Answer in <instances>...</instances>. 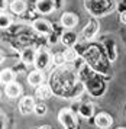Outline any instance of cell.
I'll return each mask as SVG.
<instances>
[{"instance_id": "277c9868", "label": "cell", "mask_w": 126, "mask_h": 129, "mask_svg": "<svg viewBox=\"0 0 126 129\" xmlns=\"http://www.w3.org/2000/svg\"><path fill=\"white\" fill-rule=\"evenodd\" d=\"M97 30H99V22L94 20V19H91V20L86 25V28L83 29V36H84V39H91L93 36L97 34Z\"/></svg>"}, {"instance_id": "5b68a950", "label": "cell", "mask_w": 126, "mask_h": 129, "mask_svg": "<svg viewBox=\"0 0 126 129\" xmlns=\"http://www.w3.org/2000/svg\"><path fill=\"white\" fill-rule=\"evenodd\" d=\"M54 9H55V5L52 0H38V3H36V10L44 15L54 12Z\"/></svg>"}, {"instance_id": "7402d4cb", "label": "cell", "mask_w": 126, "mask_h": 129, "mask_svg": "<svg viewBox=\"0 0 126 129\" xmlns=\"http://www.w3.org/2000/svg\"><path fill=\"white\" fill-rule=\"evenodd\" d=\"M39 129H51V126H48V125H44V126H41Z\"/></svg>"}, {"instance_id": "6da1fadb", "label": "cell", "mask_w": 126, "mask_h": 129, "mask_svg": "<svg viewBox=\"0 0 126 129\" xmlns=\"http://www.w3.org/2000/svg\"><path fill=\"white\" fill-rule=\"evenodd\" d=\"M58 120L61 125H64L65 128H75L77 125V120H75L74 113L70 110V109H61L59 113H58Z\"/></svg>"}, {"instance_id": "8fae6325", "label": "cell", "mask_w": 126, "mask_h": 129, "mask_svg": "<svg viewBox=\"0 0 126 129\" xmlns=\"http://www.w3.org/2000/svg\"><path fill=\"white\" fill-rule=\"evenodd\" d=\"M28 81H29L30 86H41L42 81H44V76H42V73H41V71L34 70L32 73H29Z\"/></svg>"}, {"instance_id": "ffe728a7", "label": "cell", "mask_w": 126, "mask_h": 129, "mask_svg": "<svg viewBox=\"0 0 126 129\" xmlns=\"http://www.w3.org/2000/svg\"><path fill=\"white\" fill-rule=\"evenodd\" d=\"M35 113L38 115V116H42V115H45L46 113V106L44 103H39V105L35 106Z\"/></svg>"}, {"instance_id": "52a82bcc", "label": "cell", "mask_w": 126, "mask_h": 129, "mask_svg": "<svg viewBox=\"0 0 126 129\" xmlns=\"http://www.w3.org/2000/svg\"><path fill=\"white\" fill-rule=\"evenodd\" d=\"M20 59L26 65H32L35 64V59H36V52H35L34 48H25L20 54Z\"/></svg>"}, {"instance_id": "9a60e30c", "label": "cell", "mask_w": 126, "mask_h": 129, "mask_svg": "<svg viewBox=\"0 0 126 129\" xmlns=\"http://www.w3.org/2000/svg\"><path fill=\"white\" fill-rule=\"evenodd\" d=\"M80 115L83 117H88L93 115V105L91 103H84V105L80 106Z\"/></svg>"}, {"instance_id": "9c48e42d", "label": "cell", "mask_w": 126, "mask_h": 129, "mask_svg": "<svg viewBox=\"0 0 126 129\" xmlns=\"http://www.w3.org/2000/svg\"><path fill=\"white\" fill-rule=\"evenodd\" d=\"M34 28L39 34H51V23L45 19H36L34 22Z\"/></svg>"}, {"instance_id": "30bf717a", "label": "cell", "mask_w": 126, "mask_h": 129, "mask_svg": "<svg viewBox=\"0 0 126 129\" xmlns=\"http://www.w3.org/2000/svg\"><path fill=\"white\" fill-rule=\"evenodd\" d=\"M112 122H113V119L107 113H99L97 116H96V125L100 129H107L112 125Z\"/></svg>"}, {"instance_id": "7c38bea8", "label": "cell", "mask_w": 126, "mask_h": 129, "mask_svg": "<svg viewBox=\"0 0 126 129\" xmlns=\"http://www.w3.org/2000/svg\"><path fill=\"white\" fill-rule=\"evenodd\" d=\"M10 10L16 15H20L26 10V3L23 0H13L10 3Z\"/></svg>"}, {"instance_id": "44dd1931", "label": "cell", "mask_w": 126, "mask_h": 129, "mask_svg": "<svg viewBox=\"0 0 126 129\" xmlns=\"http://www.w3.org/2000/svg\"><path fill=\"white\" fill-rule=\"evenodd\" d=\"M120 20L123 22V23H126V12H123V13L120 15Z\"/></svg>"}, {"instance_id": "7a4b0ae2", "label": "cell", "mask_w": 126, "mask_h": 129, "mask_svg": "<svg viewBox=\"0 0 126 129\" xmlns=\"http://www.w3.org/2000/svg\"><path fill=\"white\" fill-rule=\"evenodd\" d=\"M51 62V55L46 49H41L39 52L36 54V59H35V65L38 70H45L48 68V65Z\"/></svg>"}, {"instance_id": "4fadbf2b", "label": "cell", "mask_w": 126, "mask_h": 129, "mask_svg": "<svg viewBox=\"0 0 126 129\" xmlns=\"http://www.w3.org/2000/svg\"><path fill=\"white\" fill-rule=\"evenodd\" d=\"M36 96H38L41 100H46L52 96V91L48 86H39L38 90H36Z\"/></svg>"}, {"instance_id": "2e32d148", "label": "cell", "mask_w": 126, "mask_h": 129, "mask_svg": "<svg viewBox=\"0 0 126 129\" xmlns=\"http://www.w3.org/2000/svg\"><path fill=\"white\" fill-rule=\"evenodd\" d=\"M75 41H77V36H75L74 32H67L62 35V42L67 47H71L73 44H75Z\"/></svg>"}, {"instance_id": "e0dca14e", "label": "cell", "mask_w": 126, "mask_h": 129, "mask_svg": "<svg viewBox=\"0 0 126 129\" xmlns=\"http://www.w3.org/2000/svg\"><path fill=\"white\" fill-rule=\"evenodd\" d=\"M64 57H65L67 61H74L77 58V52H75V49H73V48H67L64 51Z\"/></svg>"}, {"instance_id": "d6986e66", "label": "cell", "mask_w": 126, "mask_h": 129, "mask_svg": "<svg viewBox=\"0 0 126 129\" xmlns=\"http://www.w3.org/2000/svg\"><path fill=\"white\" fill-rule=\"evenodd\" d=\"M9 25H10V18L7 15H5V13H2L0 15V26H2V29L7 28Z\"/></svg>"}, {"instance_id": "5bb4252c", "label": "cell", "mask_w": 126, "mask_h": 129, "mask_svg": "<svg viewBox=\"0 0 126 129\" xmlns=\"http://www.w3.org/2000/svg\"><path fill=\"white\" fill-rule=\"evenodd\" d=\"M0 80H2V83L3 84H9V83L15 81V73L12 70H3L2 71V74H0Z\"/></svg>"}, {"instance_id": "8992f818", "label": "cell", "mask_w": 126, "mask_h": 129, "mask_svg": "<svg viewBox=\"0 0 126 129\" xmlns=\"http://www.w3.org/2000/svg\"><path fill=\"white\" fill-rule=\"evenodd\" d=\"M5 93H6V96H9L10 99H16V97H19L20 93H22V87H20L17 83L12 81V83H9V84H6Z\"/></svg>"}, {"instance_id": "ac0fdd59", "label": "cell", "mask_w": 126, "mask_h": 129, "mask_svg": "<svg viewBox=\"0 0 126 129\" xmlns=\"http://www.w3.org/2000/svg\"><path fill=\"white\" fill-rule=\"evenodd\" d=\"M52 61H54V64H55V65H62L67 59H65V57H64V52H58V54L54 55Z\"/></svg>"}, {"instance_id": "3957f363", "label": "cell", "mask_w": 126, "mask_h": 129, "mask_svg": "<svg viewBox=\"0 0 126 129\" xmlns=\"http://www.w3.org/2000/svg\"><path fill=\"white\" fill-rule=\"evenodd\" d=\"M35 100L32 97H23L20 100V105H19V109H20V113L23 115H30L32 112H35Z\"/></svg>"}, {"instance_id": "ba28073f", "label": "cell", "mask_w": 126, "mask_h": 129, "mask_svg": "<svg viewBox=\"0 0 126 129\" xmlns=\"http://www.w3.org/2000/svg\"><path fill=\"white\" fill-rule=\"evenodd\" d=\"M77 22H78L77 16H75L74 13H71V12L62 13V16H61V25H62L64 28H68V29H70V28L75 26Z\"/></svg>"}]
</instances>
